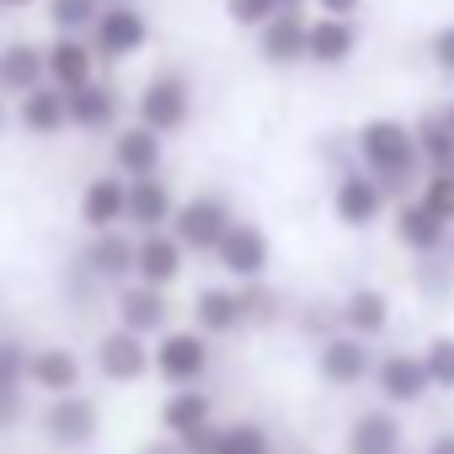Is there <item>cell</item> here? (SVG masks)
<instances>
[{
    "mask_svg": "<svg viewBox=\"0 0 454 454\" xmlns=\"http://www.w3.org/2000/svg\"><path fill=\"white\" fill-rule=\"evenodd\" d=\"M358 155H364L369 176L385 187V198H390V192H406V182H411L417 166H422L417 134H411L406 123H390V118H374V123L358 129Z\"/></svg>",
    "mask_w": 454,
    "mask_h": 454,
    "instance_id": "obj_1",
    "label": "cell"
},
{
    "mask_svg": "<svg viewBox=\"0 0 454 454\" xmlns=\"http://www.w3.org/2000/svg\"><path fill=\"white\" fill-rule=\"evenodd\" d=\"M150 358H155V380L171 385V390H198L208 380V364H214V348L203 332L192 326H171L166 337L150 342Z\"/></svg>",
    "mask_w": 454,
    "mask_h": 454,
    "instance_id": "obj_2",
    "label": "cell"
},
{
    "mask_svg": "<svg viewBox=\"0 0 454 454\" xmlns=\"http://www.w3.org/2000/svg\"><path fill=\"white\" fill-rule=\"evenodd\" d=\"M374 348L364 342V337H348V332H332V337H321V348H316V374H321V385H332V390H358L364 380L374 385Z\"/></svg>",
    "mask_w": 454,
    "mask_h": 454,
    "instance_id": "obj_3",
    "label": "cell"
},
{
    "mask_svg": "<svg viewBox=\"0 0 454 454\" xmlns=\"http://www.w3.org/2000/svg\"><path fill=\"white\" fill-rule=\"evenodd\" d=\"M91 364H97V374H102L107 385H118V390H129V385H139V380H150V374H155L150 342H145V337H134V332H123V326H113V332H102V337H97Z\"/></svg>",
    "mask_w": 454,
    "mask_h": 454,
    "instance_id": "obj_4",
    "label": "cell"
},
{
    "mask_svg": "<svg viewBox=\"0 0 454 454\" xmlns=\"http://www.w3.org/2000/svg\"><path fill=\"white\" fill-rule=\"evenodd\" d=\"M231 224H236L231 203L214 198V192H203V198H187V203L176 208L171 236L182 241V252H219V241L231 236Z\"/></svg>",
    "mask_w": 454,
    "mask_h": 454,
    "instance_id": "obj_5",
    "label": "cell"
},
{
    "mask_svg": "<svg viewBox=\"0 0 454 454\" xmlns=\"http://www.w3.org/2000/svg\"><path fill=\"white\" fill-rule=\"evenodd\" d=\"M374 390H380V406H390V411L422 406L433 395V380H427L422 353H385L374 364Z\"/></svg>",
    "mask_w": 454,
    "mask_h": 454,
    "instance_id": "obj_6",
    "label": "cell"
},
{
    "mask_svg": "<svg viewBox=\"0 0 454 454\" xmlns=\"http://www.w3.org/2000/svg\"><path fill=\"white\" fill-rule=\"evenodd\" d=\"M38 427H43V438H49L54 449H86V443H97V433H102V406L75 390V395L49 401L43 417H38Z\"/></svg>",
    "mask_w": 454,
    "mask_h": 454,
    "instance_id": "obj_7",
    "label": "cell"
},
{
    "mask_svg": "<svg viewBox=\"0 0 454 454\" xmlns=\"http://www.w3.org/2000/svg\"><path fill=\"white\" fill-rule=\"evenodd\" d=\"M214 257H219L224 273H231V278L247 289V284H257V278L268 273V262H273V241H268V231H257V224H241V219H236V224H231V236L219 241Z\"/></svg>",
    "mask_w": 454,
    "mask_h": 454,
    "instance_id": "obj_8",
    "label": "cell"
},
{
    "mask_svg": "<svg viewBox=\"0 0 454 454\" xmlns=\"http://www.w3.org/2000/svg\"><path fill=\"white\" fill-rule=\"evenodd\" d=\"M113 310H118V326L134 332V337H145V342H155V337L171 332V300H166V289L123 284L118 300H113Z\"/></svg>",
    "mask_w": 454,
    "mask_h": 454,
    "instance_id": "obj_9",
    "label": "cell"
},
{
    "mask_svg": "<svg viewBox=\"0 0 454 454\" xmlns=\"http://www.w3.org/2000/svg\"><path fill=\"white\" fill-rule=\"evenodd\" d=\"M342 454H406V422L390 406H364L348 433H342Z\"/></svg>",
    "mask_w": 454,
    "mask_h": 454,
    "instance_id": "obj_10",
    "label": "cell"
},
{
    "mask_svg": "<svg viewBox=\"0 0 454 454\" xmlns=\"http://www.w3.org/2000/svg\"><path fill=\"white\" fill-rule=\"evenodd\" d=\"M241 326H247V294H241V284H214V289L192 294V332H203L208 342L214 337H236Z\"/></svg>",
    "mask_w": 454,
    "mask_h": 454,
    "instance_id": "obj_11",
    "label": "cell"
},
{
    "mask_svg": "<svg viewBox=\"0 0 454 454\" xmlns=\"http://www.w3.org/2000/svg\"><path fill=\"white\" fill-rule=\"evenodd\" d=\"M187 113H192V97H187V86L176 75H160V81H150L139 91V123L150 134H176L187 123Z\"/></svg>",
    "mask_w": 454,
    "mask_h": 454,
    "instance_id": "obj_12",
    "label": "cell"
},
{
    "mask_svg": "<svg viewBox=\"0 0 454 454\" xmlns=\"http://www.w3.org/2000/svg\"><path fill=\"white\" fill-rule=\"evenodd\" d=\"M182 262H187L182 241L171 231H150V236H139V252H134V284L171 289L182 278Z\"/></svg>",
    "mask_w": 454,
    "mask_h": 454,
    "instance_id": "obj_13",
    "label": "cell"
},
{
    "mask_svg": "<svg viewBox=\"0 0 454 454\" xmlns=\"http://www.w3.org/2000/svg\"><path fill=\"white\" fill-rule=\"evenodd\" d=\"M81 358L70 353V348H33V358H27V390H38V395H49V401H59V395H75L81 390Z\"/></svg>",
    "mask_w": 454,
    "mask_h": 454,
    "instance_id": "obj_14",
    "label": "cell"
},
{
    "mask_svg": "<svg viewBox=\"0 0 454 454\" xmlns=\"http://www.w3.org/2000/svg\"><path fill=\"white\" fill-rule=\"evenodd\" d=\"M27 348L17 337H0V433L22 427V395H27Z\"/></svg>",
    "mask_w": 454,
    "mask_h": 454,
    "instance_id": "obj_15",
    "label": "cell"
},
{
    "mask_svg": "<svg viewBox=\"0 0 454 454\" xmlns=\"http://www.w3.org/2000/svg\"><path fill=\"white\" fill-rule=\"evenodd\" d=\"M332 208H337V219L348 224V231H369V224L385 214V187H380L374 176L353 171V176H342V182H337Z\"/></svg>",
    "mask_w": 454,
    "mask_h": 454,
    "instance_id": "obj_16",
    "label": "cell"
},
{
    "mask_svg": "<svg viewBox=\"0 0 454 454\" xmlns=\"http://www.w3.org/2000/svg\"><path fill=\"white\" fill-rule=\"evenodd\" d=\"M337 321H342V332L348 337H364V342H374V337H385L390 332V300H385V289H348V300L337 305Z\"/></svg>",
    "mask_w": 454,
    "mask_h": 454,
    "instance_id": "obj_17",
    "label": "cell"
},
{
    "mask_svg": "<svg viewBox=\"0 0 454 454\" xmlns=\"http://www.w3.org/2000/svg\"><path fill=\"white\" fill-rule=\"evenodd\" d=\"M81 219L91 224L97 236L118 231V224L129 219V182H123V176H97V182H86V192H81Z\"/></svg>",
    "mask_w": 454,
    "mask_h": 454,
    "instance_id": "obj_18",
    "label": "cell"
},
{
    "mask_svg": "<svg viewBox=\"0 0 454 454\" xmlns=\"http://www.w3.org/2000/svg\"><path fill=\"white\" fill-rule=\"evenodd\" d=\"M91 33H97V54H107V59H123V54L145 49V38H150V22H145L134 6H107V12H102V22H97Z\"/></svg>",
    "mask_w": 454,
    "mask_h": 454,
    "instance_id": "obj_19",
    "label": "cell"
},
{
    "mask_svg": "<svg viewBox=\"0 0 454 454\" xmlns=\"http://www.w3.org/2000/svg\"><path fill=\"white\" fill-rule=\"evenodd\" d=\"M160 433L166 438H187V433H198V427H208L214 422V395L198 385V390H166V401H160Z\"/></svg>",
    "mask_w": 454,
    "mask_h": 454,
    "instance_id": "obj_20",
    "label": "cell"
},
{
    "mask_svg": "<svg viewBox=\"0 0 454 454\" xmlns=\"http://www.w3.org/2000/svg\"><path fill=\"white\" fill-rule=\"evenodd\" d=\"M134 252H139V241H129V236H118V231H107V236H97L91 241V252H86V268H91V278H102V284H134Z\"/></svg>",
    "mask_w": 454,
    "mask_h": 454,
    "instance_id": "obj_21",
    "label": "cell"
},
{
    "mask_svg": "<svg viewBox=\"0 0 454 454\" xmlns=\"http://www.w3.org/2000/svg\"><path fill=\"white\" fill-rule=\"evenodd\" d=\"M176 219V203H171V187L160 176H145V182H129V224H139V231H166V224Z\"/></svg>",
    "mask_w": 454,
    "mask_h": 454,
    "instance_id": "obj_22",
    "label": "cell"
},
{
    "mask_svg": "<svg viewBox=\"0 0 454 454\" xmlns=\"http://www.w3.org/2000/svg\"><path fill=\"white\" fill-rule=\"evenodd\" d=\"M395 241H401L406 252H417V257H433V252H443V241H449V224H438V219L411 198V203L395 208Z\"/></svg>",
    "mask_w": 454,
    "mask_h": 454,
    "instance_id": "obj_23",
    "label": "cell"
},
{
    "mask_svg": "<svg viewBox=\"0 0 454 454\" xmlns=\"http://www.w3.org/2000/svg\"><path fill=\"white\" fill-rule=\"evenodd\" d=\"M113 160H118V171H123L129 182L155 176V166H160V134H150L145 123L123 129V134H118V145H113Z\"/></svg>",
    "mask_w": 454,
    "mask_h": 454,
    "instance_id": "obj_24",
    "label": "cell"
},
{
    "mask_svg": "<svg viewBox=\"0 0 454 454\" xmlns=\"http://www.w3.org/2000/svg\"><path fill=\"white\" fill-rule=\"evenodd\" d=\"M43 75H49V54H38L33 43H12L6 54H0V86H6V91L33 97L43 86Z\"/></svg>",
    "mask_w": 454,
    "mask_h": 454,
    "instance_id": "obj_25",
    "label": "cell"
},
{
    "mask_svg": "<svg viewBox=\"0 0 454 454\" xmlns=\"http://www.w3.org/2000/svg\"><path fill=\"white\" fill-rule=\"evenodd\" d=\"M353 49H358V27H353V22H342V17L310 22V54H305V59H316V65H342Z\"/></svg>",
    "mask_w": 454,
    "mask_h": 454,
    "instance_id": "obj_26",
    "label": "cell"
},
{
    "mask_svg": "<svg viewBox=\"0 0 454 454\" xmlns=\"http://www.w3.org/2000/svg\"><path fill=\"white\" fill-rule=\"evenodd\" d=\"M49 81H54L65 97L81 91V86H91V49L75 43V38H59V43L49 49Z\"/></svg>",
    "mask_w": 454,
    "mask_h": 454,
    "instance_id": "obj_27",
    "label": "cell"
},
{
    "mask_svg": "<svg viewBox=\"0 0 454 454\" xmlns=\"http://www.w3.org/2000/svg\"><path fill=\"white\" fill-rule=\"evenodd\" d=\"M70 123V97L59 86H38L33 97H22V129L33 134H59Z\"/></svg>",
    "mask_w": 454,
    "mask_h": 454,
    "instance_id": "obj_28",
    "label": "cell"
},
{
    "mask_svg": "<svg viewBox=\"0 0 454 454\" xmlns=\"http://www.w3.org/2000/svg\"><path fill=\"white\" fill-rule=\"evenodd\" d=\"M262 54L278 59V65L305 59V54H310V27H305L300 17H273V22L262 27Z\"/></svg>",
    "mask_w": 454,
    "mask_h": 454,
    "instance_id": "obj_29",
    "label": "cell"
},
{
    "mask_svg": "<svg viewBox=\"0 0 454 454\" xmlns=\"http://www.w3.org/2000/svg\"><path fill=\"white\" fill-rule=\"evenodd\" d=\"M417 150H422L427 176H454V129H449V118H427L417 129Z\"/></svg>",
    "mask_w": 454,
    "mask_h": 454,
    "instance_id": "obj_30",
    "label": "cell"
},
{
    "mask_svg": "<svg viewBox=\"0 0 454 454\" xmlns=\"http://www.w3.org/2000/svg\"><path fill=\"white\" fill-rule=\"evenodd\" d=\"M118 118V97L107 91V86H81V91H70V123L75 129H107Z\"/></svg>",
    "mask_w": 454,
    "mask_h": 454,
    "instance_id": "obj_31",
    "label": "cell"
},
{
    "mask_svg": "<svg viewBox=\"0 0 454 454\" xmlns=\"http://www.w3.org/2000/svg\"><path fill=\"white\" fill-rule=\"evenodd\" d=\"M214 454H278L273 449V433L252 417H236V422H224L219 427V449Z\"/></svg>",
    "mask_w": 454,
    "mask_h": 454,
    "instance_id": "obj_32",
    "label": "cell"
},
{
    "mask_svg": "<svg viewBox=\"0 0 454 454\" xmlns=\"http://www.w3.org/2000/svg\"><path fill=\"white\" fill-rule=\"evenodd\" d=\"M422 364H427V380H433V390H454V332H438V337H427V348H422Z\"/></svg>",
    "mask_w": 454,
    "mask_h": 454,
    "instance_id": "obj_33",
    "label": "cell"
},
{
    "mask_svg": "<svg viewBox=\"0 0 454 454\" xmlns=\"http://www.w3.org/2000/svg\"><path fill=\"white\" fill-rule=\"evenodd\" d=\"M49 17H54L59 33H81V27L102 22V6L97 0H49Z\"/></svg>",
    "mask_w": 454,
    "mask_h": 454,
    "instance_id": "obj_34",
    "label": "cell"
},
{
    "mask_svg": "<svg viewBox=\"0 0 454 454\" xmlns=\"http://www.w3.org/2000/svg\"><path fill=\"white\" fill-rule=\"evenodd\" d=\"M417 203H422L438 224H449V231H454V176H427L422 192H417Z\"/></svg>",
    "mask_w": 454,
    "mask_h": 454,
    "instance_id": "obj_35",
    "label": "cell"
},
{
    "mask_svg": "<svg viewBox=\"0 0 454 454\" xmlns=\"http://www.w3.org/2000/svg\"><path fill=\"white\" fill-rule=\"evenodd\" d=\"M278 12H284V0H231V17L247 27H268Z\"/></svg>",
    "mask_w": 454,
    "mask_h": 454,
    "instance_id": "obj_36",
    "label": "cell"
},
{
    "mask_svg": "<svg viewBox=\"0 0 454 454\" xmlns=\"http://www.w3.org/2000/svg\"><path fill=\"white\" fill-rule=\"evenodd\" d=\"M219 427H224V422H208V427L176 438V449H182V454H214V449H219Z\"/></svg>",
    "mask_w": 454,
    "mask_h": 454,
    "instance_id": "obj_37",
    "label": "cell"
},
{
    "mask_svg": "<svg viewBox=\"0 0 454 454\" xmlns=\"http://www.w3.org/2000/svg\"><path fill=\"white\" fill-rule=\"evenodd\" d=\"M433 59H438L443 75H454V27H443V33L433 38Z\"/></svg>",
    "mask_w": 454,
    "mask_h": 454,
    "instance_id": "obj_38",
    "label": "cell"
},
{
    "mask_svg": "<svg viewBox=\"0 0 454 454\" xmlns=\"http://www.w3.org/2000/svg\"><path fill=\"white\" fill-rule=\"evenodd\" d=\"M316 6H321L326 17H342V22H348V17L358 12V0H316Z\"/></svg>",
    "mask_w": 454,
    "mask_h": 454,
    "instance_id": "obj_39",
    "label": "cell"
},
{
    "mask_svg": "<svg viewBox=\"0 0 454 454\" xmlns=\"http://www.w3.org/2000/svg\"><path fill=\"white\" fill-rule=\"evenodd\" d=\"M422 454H454V427H443V433H433Z\"/></svg>",
    "mask_w": 454,
    "mask_h": 454,
    "instance_id": "obj_40",
    "label": "cell"
},
{
    "mask_svg": "<svg viewBox=\"0 0 454 454\" xmlns=\"http://www.w3.org/2000/svg\"><path fill=\"white\" fill-rule=\"evenodd\" d=\"M134 454H182V449H176V438H150V443H139Z\"/></svg>",
    "mask_w": 454,
    "mask_h": 454,
    "instance_id": "obj_41",
    "label": "cell"
},
{
    "mask_svg": "<svg viewBox=\"0 0 454 454\" xmlns=\"http://www.w3.org/2000/svg\"><path fill=\"white\" fill-rule=\"evenodd\" d=\"M284 454H321V449H305V443H300V449H284Z\"/></svg>",
    "mask_w": 454,
    "mask_h": 454,
    "instance_id": "obj_42",
    "label": "cell"
},
{
    "mask_svg": "<svg viewBox=\"0 0 454 454\" xmlns=\"http://www.w3.org/2000/svg\"><path fill=\"white\" fill-rule=\"evenodd\" d=\"M0 6H33V0H0Z\"/></svg>",
    "mask_w": 454,
    "mask_h": 454,
    "instance_id": "obj_43",
    "label": "cell"
},
{
    "mask_svg": "<svg viewBox=\"0 0 454 454\" xmlns=\"http://www.w3.org/2000/svg\"><path fill=\"white\" fill-rule=\"evenodd\" d=\"M449 129H454V102H449Z\"/></svg>",
    "mask_w": 454,
    "mask_h": 454,
    "instance_id": "obj_44",
    "label": "cell"
},
{
    "mask_svg": "<svg viewBox=\"0 0 454 454\" xmlns=\"http://www.w3.org/2000/svg\"><path fill=\"white\" fill-rule=\"evenodd\" d=\"M406 454H417V449H406Z\"/></svg>",
    "mask_w": 454,
    "mask_h": 454,
    "instance_id": "obj_45",
    "label": "cell"
}]
</instances>
